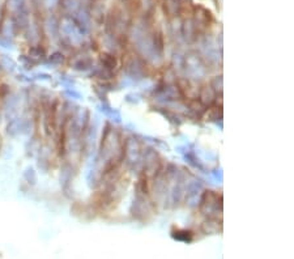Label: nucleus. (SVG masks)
Listing matches in <instances>:
<instances>
[{
    "label": "nucleus",
    "mask_w": 294,
    "mask_h": 259,
    "mask_svg": "<svg viewBox=\"0 0 294 259\" xmlns=\"http://www.w3.org/2000/svg\"><path fill=\"white\" fill-rule=\"evenodd\" d=\"M24 5V0H8V7L13 12H17L22 8Z\"/></svg>",
    "instance_id": "obj_1"
}]
</instances>
